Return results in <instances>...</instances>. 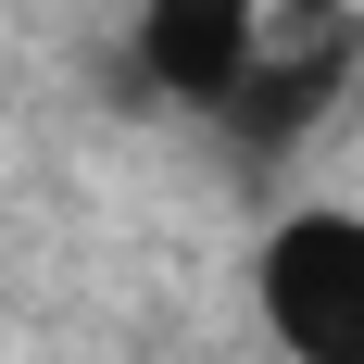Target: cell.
<instances>
[{
  "label": "cell",
  "instance_id": "6da1fadb",
  "mask_svg": "<svg viewBox=\"0 0 364 364\" xmlns=\"http://www.w3.org/2000/svg\"><path fill=\"white\" fill-rule=\"evenodd\" d=\"M352 88H364V0H264L252 26H239L226 88H214V126L252 151V164H277V151H301Z\"/></svg>",
  "mask_w": 364,
  "mask_h": 364
},
{
  "label": "cell",
  "instance_id": "7a4b0ae2",
  "mask_svg": "<svg viewBox=\"0 0 364 364\" xmlns=\"http://www.w3.org/2000/svg\"><path fill=\"white\" fill-rule=\"evenodd\" d=\"M252 301H264V339L289 364H364V214L352 201L277 214L252 252Z\"/></svg>",
  "mask_w": 364,
  "mask_h": 364
},
{
  "label": "cell",
  "instance_id": "3957f363",
  "mask_svg": "<svg viewBox=\"0 0 364 364\" xmlns=\"http://www.w3.org/2000/svg\"><path fill=\"white\" fill-rule=\"evenodd\" d=\"M252 13H264V0H139L151 88L188 101V113H214V88H226V63H239V26H252Z\"/></svg>",
  "mask_w": 364,
  "mask_h": 364
}]
</instances>
